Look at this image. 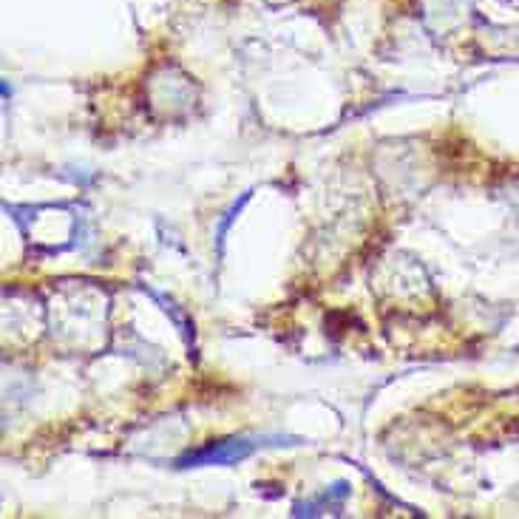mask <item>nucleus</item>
Segmentation results:
<instances>
[{
	"label": "nucleus",
	"mask_w": 519,
	"mask_h": 519,
	"mask_svg": "<svg viewBox=\"0 0 519 519\" xmlns=\"http://www.w3.org/2000/svg\"><path fill=\"white\" fill-rule=\"evenodd\" d=\"M256 443L250 440H227V443H216V446H208V449L196 451V454H188L179 466H219V463H236V460H244L250 451H253Z\"/></svg>",
	"instance_id": "obj_1"
}]
</instances>
